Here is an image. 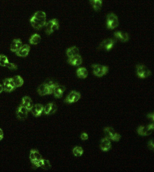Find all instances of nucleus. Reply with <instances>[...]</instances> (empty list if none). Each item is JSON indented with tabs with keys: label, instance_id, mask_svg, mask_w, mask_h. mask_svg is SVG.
I'll return each mask as SVG.
<instances>
[{
	"label": "nucleus",
	"instance_id": "nucleus-1",
	"mask_svg": "<svg viewBox=\"0 0 154 172\" xmlns=\"http://www.w3.org/2000/svg\"><path fill=\"white\" fill-rule=\"evenodd\" d=\"M30 23L33 28L40 29L46 24V14L43 11H38L30 19Z\"/></svg>",
	"mask_w": 154,
	"mask_h": 172
},
{
	"label": "nucleus",
	"instance_id": "nucleus-2",
	"mask_svg": "<svg viewBox=\"0 0 154 172\" xmlns=\"http://www.w3.org/2000/svg\"><path fill=\"white\" fill-rule=\"evenodd\" d=\"M58 84L52 81H49L41 84L38 88V93L41 96L53 94L54 90Z\"/></svg>",
	"mask_w": 154,
	"mask_h": 172
},
{
	"label": "nucleus",
	"instance_id": "nucleus-3",
	"mask_svg": "<svg viewBox=\"0 0 154 172\" xmlns=\"http://www.w3.org/2000/svg\"><path fill=\"white\" fill-rule=\"evenodd\" d=\"M136 73L139 78L146 79L151 76L152 72L146 66L143 64H139L136 67Z\"/></svg>",
	"mask_w": 154,
	"mask_h": 172
},
{
	"label": "nucleus",
	"instance_id": "nucleus-4",
	"mask_svg": "<svg viewBox=\"0 0 154 172\" xmlns=\"http://www.w3.org/2000/svg\"><path fill=\"white\" fill-rule=\"evenodd\" d=\"M104 132L106 137L114 141H119L121 138L120 134L116 132L113 128L110 127H107L104 129Z\"/></svg>",
	"mask_w": 154,
	"mask_h": 172
},
{
	"label": "nucleus",
	"instance_id": "nucleus-5",
	"mask_svg": "<svg viewBox=\"0 0 154 172\" xmlns=\"http://www.w3.org/2000/svg\"><path fill=\"white\" fill-rule=\"evenodd\" d=\"M45 31L48 35H50L51 34L56 31L59 28V24L58 21L56 18H53L50 20L45 25Z\"/></svg>",
	"mask_w": 154,
	"mask_h": 172
},
{
	"label": "nucleus",
	"instance_id": "nucleus-6",
	"mask_svg": "<svg viewBox=\"0 0 154 172\" xmlns=\"http://www.w3.org/2000/svg\"><path fill=\"white\" fill-rule=\"evenodd\" d=\"M92 68L94 74L98 77H102L108 72L109 68L106 66L100 64H93Z\"/></svg>",
	"mask_w": 154,
	"mask_h": 172
},
{
	"label": "nucleus",
	"instance_id": "nucleus-7",
	"mask_svg": "<svg viewBox=\"0 0 154 172\" xmlns=\"http://www.w3.org/2000/svg\"><path fill=\"white\" fill-rule=\"evenodd\" d=\"M119 25L117 16L114 14L110 13L107 17V27L109 29H114Z\"/></svg>",
	"mask_w": 154,
	"mask_h": 172
},
{
	"label": "nucleus",
	"instance_id": "nucleus-8",
	"mask_svg": "<svg viewBox=\"0 0 154 172\" xmlns=\"http://www.w3.org/2000/svg\"><path fill=\"white\" fill-rule=\"evenodd\" d=\"M81 95L79 92L72 91L68 94L65 99V102L67 104L76 103L81 98Z\"/></svg>",
	"mask_w": 154,
	"mask_h": 172
},
{
	"label": "nucleus",
	"instance_id": "nucleus-9",
	"mask_svg": "<svg viewBox=\"0 0 154 172\" xmlns=\"http://www.w3.org/2000/svg\"><path fill=\"white\" fill-rule=\"evenodd\" d=\"M114 43L115 42L113 39H106L101 43L99 46V48L105 51H109L113 48Z\"/></svg>",
	"mask_w": 154,
	"mask_h": 172
},
{
	"label": "nucleus",
	"instance_id": "nucleus-10",
	"mask_svg": "<svg viewBox=\"0 0 154 172\" xmlns=\"http://www.w3.org/2000/svg\"><path fill=\"white\" fill-rule=\"evenodd\" d=\"M57 109V107L55 103H49L46 105L44 108V112L46 115H50L53 114Z\"/></svg>",
	"mask_w": 154,
	"mask_h": 172
},
{
	"label": "nucleus",
	"instance_id": "nucleus-11",
	"mask_svg": "<svg viewBox=\"0 0 154 172\" xmlns=\"http://www.w3.org/2000/svg\"><path fill=\"white\" fill-rule=\"evenodd\" d=\"M111 147V143L110 139L105 137L101 140L100 143V148L101 150L104 152L109 151Z\"/></svg>",
	"mask_w": 154,
	"mask_h": 172
},
{
	"label": "nucleus",
	"instance_id": "nucleus-12",
	"mask_svg": "<svg viewBox=\"0 0 154 172\" xmlns=\"http://www.w3.org/2000/svg\"><path fill=\"white\" fill-rule=\"evenodd\" d=\"M30 47L29 45L27 44L23 45L20 49L16 52V55L20 57H25L28 56L30 51Z\"/></svg>",
	"mask_w": 154,
	"mask_h": 172
},
{
	"label": "nucleus",
	"instance_id": "nucleus-13",
	"mask_svg": "<svg viewBox=\"0 0 154 172\" xmlns=\"http://www.w3.org/2000/svg\"><path fill=\"white\" fill-rule=\"evenodd\" d=\"M68 63L74 66H78L82 64V58L79 55L69 58Z\"/></svg>",
	"mask_w": 154,
	"mask_h": 172
},
{
	"label": "nucleus",
	"instance_id": "nucleus-14",
	"mask_svg": "<svg viewBox=\"0 0 154 172\" xmlns=\"http://www.w3.org/2000/svg\"><path fill=\"white\" fill-rule=\"evenodd\" d=\"M44 106L41 104H36L33 106L31 111L34 117H39L44 112Z\"/></svg>",
	"mask_w": 154,
	"mask_h": 172
},
{
	"label": "nucleus",
	"instance_id": "nucleus-15",
	"mask_svg": "<svg viewBox=\"0 0 154 172\" xmlns=\"http://www.w3.org/2000/svg\"><path fill=\"white\" fill-rule=\"evenodd\" d=\"M22 47V42L20 39H14L10 45V51L13 52H16Z\"/></svg>",
	"mask_w": 154,
	"mask_h": 172
},
{
	"label": "nucleus",
	"instance_id": "nucleus-16",
	"mask_svg": "<svg viewBox=\"0 0 154 172\" xmlns=\"http://www.w3.org/2000/svg\"><path fill=\"white\" fill-rule=\"evenodd\" d=\"M65 90V87L64 86L59 84L57 85L54 90L53 94L55 98L60 99L62 97L64 92Z\"/></svg>",
	"mask_w": 154,
	"mask_h": 172
},
{
	"label": "nucleus",
	"instance_id": "nucleus-17",
	"mask_svg": "<svg viewBox=\"0 0 154 172\" xmlns=\"http://www.w3.org/2000/svg\"><path fill=\"white\" fill-rule=\"evenodd\" d=\"M114 36L119 41L123 42H126L129 40V36L128 33L122 31H116L114 32Z\"/></svg>",
	"mask_w": 154,
	"mask_h": 172
},
{
	"label": "nucleus",
	"instance_id": "nucleus-18",
	"mask_svg": "<svg viewBox=\"0 0 154 172\" xmlns=\"http://www.w3.org/2000/svg\"><path fill=\"white\" fill-rule=\"evenodd\" d=\"M34 166L35 167H37V168L41 167V168H43L44 170H48L52 167L48 160L43 159L40 160L38 163H36Z\"/></svg>",
	"mask_w": 154,
	"mask_h": 172
},
{
	"label": "nucleus",
	"instance_id": "nucleus-19",
	"mask_svg": "<svg viewBox=\"0 0 154 172\" xmlns=\"http://www.w3.org/2000/svg\"><path fill=\"white\" fill-rule=\"evenodd\" d=\"M137 132L139 135L143 137L148 136L151 135L152 133V132L149 131L147 129L146 126L143 125H140L138 127L137 129Z\"/></svg>",
	"mask_w": 154,
	"mask_h": 172
},
{
	"label": "nucleus",
	"instance_id": "nucleus-20",
	"mask_svg": "<svg viewBox=\"0 0 154 172\" xmlns=\"http://www.w3.org/2000/svg\"><path fill=\"white\" fill-rule=\"evenodd\" d=\"M88 71L86 68L81 67L78 68L77 70V76L81 79L87 78L88 76Z\"/></svg>",
	"mask_w": 154,
	"mask_h": 172
},
{
	"label": "nucleus",
	"instance_id": "nucleus-21",
	"mask_svg": "<svg viewBox=\"0 0 154 172\" xmlns=\"http://www.w3.org/2000/svg\"><path fill=\"white\" fill-rule=\"evenodd\" d=\"M79 49L77 47H72L67 50V55L69 58L71 57L79 55Z\"/></svg>",
	"mask_w": 154,
	"mask_h": 172
},
{
	"label": "nucleus",
	"instance_id": "nucleus-22",
	"mask_svg": "<svg viewBox=\"0 0 154 172\" xmlns=\"http://www.w3.org/2000/svg\"><path fill=\"white\" fill-rule=\"evenodd\" d=\"M90 2L95 10H100L102 8V0H90Z\"/></svg>",
	"mask_w": 154,
	"mask_h": 172
},
{
	"label": "nucleus",
	"instance_id": "nucleus-23",
	"mask_svg": "<svg viewBox=\"0 0 154 172\" xmlns=\"http://www.w3.org/2000/svg\"><path fill=\"white\" fill-rule=\"evenodd\" d=\"M41 37L40 35L38 34H34L31 36V38L29 39V43L32 45H37L40 42Z\"/></svg>",
	"mask_w": 154,
	"mask_h": 172
},
{
	"label": "nucleus",
	"instance_id": "nucleus-24",
	"mask_svg": "<svg viewBox=\"0 0 154 172\" xmlns=\"http://www.w3.org/2000/svg\"><path fill=\"white\" fill-rule=\"evenodd\" d=\"M13 80L16 88L21 87L23 85V83H24L23 79L19 75L13 77Z\"/></svg>",
	"mask_w": 154,
	"mask_h": 172
},
{
	"label": "nucleus",
	"instance_id": "nucleus-25",
	"mask_svg": "<svg viewBox=\"0 0 154 172\" xmlns=\"http://www.w3.org/2000/svg\"><path fill=\"white\" fill-rule=\"evenodd\" d=\"M83 152H84V151L81 146H75L73 150V153L75 157H81L83 154Z\"/></svg>",
	"mask_w": 154,
	"mask_h": 172
},
{
	"label": "nucleus",
	"instance_id": "nucleus-26",
	"mask_svg": "<svg viewBox=\"0 0 154 172\" xmlns=\"http://www.w3.org/2000/svg\"><path fill=\"white\" fill-rule=\"evenodd\" d=\"M32 102H33L32 99L28 96H25L23 98L22 104L25 107H27Z\"/></svg>",
	"mask_w": 154,
	"mask_h": 172
},
{
	"label": "nucleus",
	"instance_id": "nucleus-27",
	"mask_svg": "<svg viewBox=\"0 0 154 172\" xmlns=\"http://www.w3.org/2000/svg\"><path fill=\"white\" fill-rule=\"evenodd\" d=\"M32 151H33V154H34V157H35V160H36V163H37L40 160L42 159V156H41V154L39 153L38 150H36V149H32Z\"/></svg>",
	"mask_w": 154,
	"mask_h": 172
},
{
	"label": "nucleus",
	"instance_id": "nucleus-28",
	"mask_svg": "<svg viewBox=\"0 0 154 172\" xmlns=\"http://www.w3.org/2000/svg\"><path fill=\"white\" fill-rule=\"evenodd\" d=\"M17 117L18 119L20 120H24L26 119L28 117V115L23 113L22 112L17 110L16 112Z\"/></svg>",
	"mask_w": 154,
	"mask_h": 172
},
{
	"label": "nucleus",
	"instance_id": "nucleus-29",
	"mask_svg": "<svg viewBox=\"0 0 154 172\" xmlns=\"http://www.w3.org/2000/svg\"><path fill=\"white\" fill-rule=\"evenodd\" d=\"M4 90L6 92H11L15 89V87L12 86L10 84L6 85H3Z\"/></svg>",
	"mask_w": 154,
	"mask_h": 172
},
{
	"label": "nucleus",
	"instance_id": "nucleus-30",
	"mask_svg": "<svg viewBox=\"0 0 154 172\" xmlns=\"http://www.w3.org/2000/svg\"><path fill=\"white\" fill-rule=\"evenodd\" d=\"M5 67L8 68L10 69L11 70H16L17 69L18 67L15 64L13 63H10L8 62L6 63Z\"/></svg>",
	"mask_w": 154,
	"mask_h": 172
},
{
	"label": "nucleus",
	"instance_id": "nucleus-31",
	"mask_svg": "<svg viewBox=\"0 0 154 172\" xmlns=\"http://www.w3.org/2000/svg\"><path fill=\"white\" fill-rule=\"evenodd\" d=\"M17 110H19V111L22 112L23 113L27 115L28 114V110H27V109H26L24 106H23L22 104H20V106L18 107Z\"/></svg>",
	"mask_w": 154,
	"mask_h": 172
},
{
	"label": "nucleus",
	"instance_id": "nucleus-32",
	"mask_svg": "<svg viewBox=\"0 0 154 172\" xmlns=\"http://www.w3.org/2000/svg\"><path fill=\"white\" fill-rule=\"evenodd\" d=\"M148 146L149 149L154 152V140L151 139L148 142Z\"/></svg>",
	"mask_w": 154,
	"mask_h": 172
},
{
	"label": "nucleus",
	"instance_id": "nucleus-33",
	"mask_svg": "<svg viewBox=\"0 0 154 172\" xmlns=\"http://www.w3.org/2000/svg\"><path fill=\"white\" fill-rule=\"evenodd\" d=\"M1 62H5L8 63L9 62L8 59L6 55H0V63Z\"/></svg>",
	"mask_w": 154,
	"mask_h": 172
},
{
	"label": "nucleus",
	"instance_id": "nucleus-34",
	"mask_svg": "<svg viewBox=\"0 0 154 172\" xmlns=\"http://www.w3.org/2000/svg\"><path fill=\"white\" fill-rule=\"evenodd\" d=\"M146 127H147V129H148L149 131L152 133V132L154 131V122H153L152 123L146 126Z\"/></svg>",
	"mask_w": 154,
	"mask_h": 172
},
{
	"label": "nucleus",
	"instance_id": "nucleus-35",
	"mask_svg": "<svg viewBox=\"0 0 154 172\" xmlns=\"http://www.w3.org/2000/svg\"><path fill=\"white\" fill-rule=\"evenodd\" d=\"M147 117L154 122V112L148 114L147 115Z\"/></svg>",
	"mask_w": 154,
	"mask_h": 172
},
{
	"label": "nucleus",
	"instance_id": "nucleus-36",
	"mask_svg": "<svg viewBox=\"0 0 154 172\" xmlns=\"http://www.w3.org/2000/svg\"><path fill=\"white\" fill-rule=\"evenodd\" d=\"M81 138L83 140H87L88 138V135L86 133H83L81 135Z\"/></svg>",
	"mask_w": 154,
	"mask_h": 172
},
{
	"label": "nucleus",
	"instance_id": "nucleus-37",
	"mask_svg": "<svg viewBox=\"0 0 154 172\" xmlns=\"http://www.w3.org/2000/svg\"><path fill=\"white\" fill-rule=\"evenodd\" d=\"M4 90L3 86L0 84V94L3 92Z\"/></svg>",
	"mask_w": 154,
	"mask_h": 172
},
{
	"label": "nucleus",
	"instance_id": "nucleus-38",
	"mask_svg": "<svg viewBox=\"0 0 154 172\" xmlns=\"http://www.w3.org/2000/svg\"><path fill=\"white\" fill-rule=\"evenodd\" d=\"M0 136L2 137H4V133L3 131L0 128Z\"/></svg>",
	"mask_w": 154,
	"mask_h": 172
},
{
	"label": "nucleus",
	"instance_id": "nucleus-39",
	"mask_svg": "<svg viewBox=\"0 0 154 172\" xmlns=\"http://www.w3.org/2000/svg\"><path fill=\"white\" fill-rule=\"evenodd\" d=\"M3 138V137H2L0 136V141H2V140Z\"/></svg>",
	"mask_w": 154,
	"mask_h": 172
}]
</instances>
